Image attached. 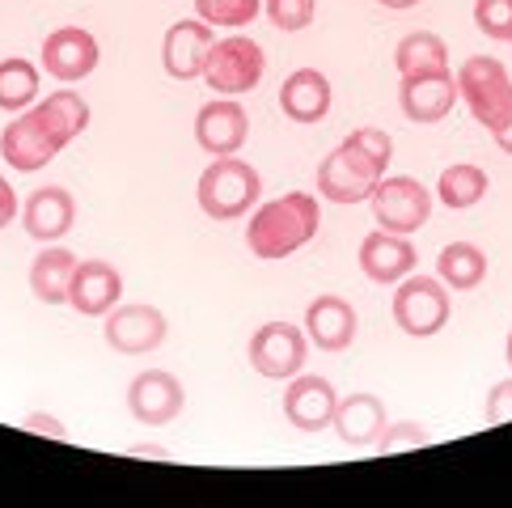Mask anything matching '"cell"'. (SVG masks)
Listing matches in <instances>:
<instances>
[{
	"label": "cell",
	"mask_w": 512,
	"mask_h": 508,
	"mask_svg": "<svg viewBox=\"0 0 512 508\" xmlns=\"http://www.w3.org/2000/svg\"><path fill=\"white\" fill-rule=\"evenodd\" d=\"M89 119H94L89 115V102L77 89H56L51 98L34 102L30 111L5 123V132H0V157L17 174H39L85 132Z\"/></svg>",
	"instance_id": "obj_1"
},
{
	"label": "cell",
	"mask_w": 512,
	"mask_h": 508,
	"mask_svg": "<svg viewBox=\"0 0 512 508\" xmlns=\"http://www.w3.org/2000/svg\"><path fill=\"white\" fill-rule=\"evenodd\" d=\"M394 140L386 127H356L335 153L322 157L318 166V195L326 204H364L373 187L390 174Z\"/></svg>",
	"instance_id": "obj_2"
},
{
	"label": "cell",
	"mask_w": 512,
	"mask_h": 508,
	"mask_svg": "<svg viewBox=\"0 0 512 508\" xmlns=\"http://www.w3.org/2000/svg\"><path fill=\"white\" fill-rule=\"evenodd\" d=\"M322 229V204L309 191H288L259 204L246 221V250L263 263H276L309 246Z\"/></svg>",
	"instance_id": "obj_3"
},
{
	"label": "cell",
	"mask_w": 512,
	"mask_h": 508,
	"mask_svg": "<svg viewBox=\"0 0 512 508\" xmlns=\"http://www.w3.org/2000/svg\"><path fill=\"white\" fill-rule=\"evenodd\" d=\"M259 195H263V178L259 170L242 157H212V166L199 174V187L195 199L204 216L212 221H237V216H250L259 208Z\"/></svg>",
	"instance_id": "obj_4"
},
{
	"label": "cell",
	"mask_w": 512,
	"mask_h": 508,
	"mask_svg": "<svg viewBox=\"0 0 512 508\" xmlns=\"http://www.w3.org/2000/svg\"><path fill=\"white\" fill-rule=\"evenodd\" d=\"M453 77H457V98L470 106V115L479 119L491 136L512 123V72L504 68V60L470 56V60H462V72H453Z\"/></svg>",
	"instance_id": "obj_5"
},
{
	"label": "cell",
	"mask_w": 512,
	"mask_h": 508,
	"mask_svg": "<svg viewBox=\"0 0 512 508\" xmlns=\"http://www.w3.org/2000/svg\"><path fill=\"white\" fill-rule=\"evenodd\" d=\"M390 314L394 326L411 339H432L445 331V322L453 314V301H449V288L436 280V276H411L394 284V301H390Z\"/></svg>",
	"instance_id": "obj_6"
},
{
	"label": "cell",
	"mask_w": 512,
	"mask_h": 508,
	"mask_svg": "<svg viewBox=\"0 0 512 508\" xmlns=\"http://www.w3.org/2000/svg\"><path fill=\"white\" fill-rule=\"evenodd\" d=\"M369 208H373L377 229H390V233L411 238V233H419L432 221V191L411 174H386L373 187Z\"/></svg>",
	"instance_id": "obj_7"
},
{
	"label": "cell",
	"mask_w": 512,
	"mask_h": 508,
	"mask_svg": "<svg viewBox=\"0 0 512 508\" xmlns=\"http://www.w3.org/2000/svg\"><path fill=\"white\" fill-rule=\"evenodd\" d=\"M263 72H267L263 47L246 39V34H233V39H216L208 68H204V81L216 98H242L263 81Z\"/></svg>",
	"instance_id": "obj_8"
},
{
	"label": "cell",
	"mask_w": 512,
	"mask_h": 508,
	"mask_svg": "<svg viewBox=\"0 0 512 508\" xmlns=\"http://www.w3.org/2000/svg\"><path fill=\"white\" fill-rule=\"evenodd\" d=\"M250 369L267 377V381H288L305 369L309 360V335L297 322H263L259 331L250 335Z\"/></svg>",
	"instance_id": "obj_9"
},
{
	"label": "cell",
	"mask_w": 512,
	"mask_h": 508,
	"mask_svg": "<svg viewBox=\"0 0 512 508\" xmlns=\"http://www.w3.org/2000/svg\"><path fill=\"white\" fill-rule=\"evenodd\" d=\"M182 407H187V390H182V381L166 369H144L132 377V386H127V411H132L136 424H149V428L174 424Z\"/></svg>",
	"instance_id": "obj_10"
},
{
	"label": "cell",
	"mask_w": 512,
	"mask_h": 508,
	"mask_svg": "<svg viewBox=\"0 0 512 508\" xmlns=\"http://www.w3.org/2000/svg\"><path fill=\"white\" fill-rule=\"evenodd\" d=\"M98 60H102V47H98V39L85 26H60V30H51L47 39H43V56H39L43 72H47V77H56L60 85L85 81L89 72L98 68Z\"/></svg>",
	"instance_id": "obj_11"
},
{
	"label": "cell",
	"mask_w": 512,
	"mask_h": 508,
	"mask_svg": "<svg viewBox=\"0 0 512 508\" xmlns=\"http://www.w3.org/2000/svg\"><path fill=\"white\" fill-rule=\"evenodd\" d=\"M170 335V322L157 305H115L106 314V343L119 352V356H149L157 352Z\"/></svg>",
	"instance_id": "obj_12"
},
{
	"label": "cell",
	"mask_w": 512,
	"mask_h": 508,
	"mask_svg": "<svg viewBox=\"0 0 512 508\" xmlns=\"http://www.w3.org/2000/svg\"><path fill=\"white\" fill-rule=\"evenodd\" d=\"M212 47H216V30L208 22H199V17H182L161 39V68L174 81H195L204 77Z\"/></svg>",
	"instance_id": "obj_13"
},
{
	"label": "cell",
	"mask_w": 512,
	"mask_h": 508,
	"mask_svg": "<svg viewBox=\"0 0 512 508\" xmlns=\"http://www.w3.org/2000/svg\"><path fill=\"white\" fill-rule=\"evenodd\" d=\"M250 136V115L237 98H212L195 115V144L212 157H233Z\"/></svg>",
	"instance_id": "obj_14"
},
{
	"label": "cell",
	"mask_w": 512,
	"mask_h": 508,
	"mask_svg": "<svg viewBox=\"0 0 512 508\" xmlns=\"http://www.w3.org/2000/svg\"><path fill=\"white\" fill-rule=\"evenodd\" d=\"M335 411H339V390L331 386L326 377L314 373H297L288 377V390H284V420L301 432H322L335 424Z\"/></svg>",
	"instance_id": "obj_15"
},
{
	"label": "cell",
	"mask_w": 512,
	"mask_h": 508,
	"mask_svg": "<svg viewBox=\"0 0 512 508\" xmlns=\"http://www.w3.org/2000/svg\"><path fill=\"white\" fill-rule=\"evenodd\" d=\"M123 301V276L115 263L106 259H81L77 276H72L68 288V305L85 318H106Z\"/></svg>",
	"instance_id": "obj_16"
},
{
	"label": "cell",
	"mask_w": 512,
	"mask_h": 508,
	"mask_svg": "<svg viewBox=\"0 0 512 508\" xmlns=\"http://www.w3.org/2000/svg\"><path fill=\"white\" fill-rule=\"evenodd\" d=\"M72 225H77V199L68 187H39L26 195L22 204V229L34 242H64Z\"/></svg>",
	"instance_id": "obj_17"
},
{
	"label": "cell",
	"mask_w": 512,
	"mask_h": 508,
	"mask_svg": "<svg viewBox=\"0 0 512 508\" xmlns=\"http://www.w3.org/2000/svg\"><path fill=\"white\" fill-rule=\"evenodd\" d=\"M398 106L411 123H441L457 106V77L453 72H428V77H402Z\"/></svg>",
	"instance_id": "obj_18"
},
{
	"label": "cell",
	"mask_w": 512,
	"mask_h": 508,
	"mask_svg": "<svg viewBox=\"0 0 512 508\" xmlns=\"http://www.w3.org/2000/svg\"><path fill=\"white\" fill-rule=\"evenodd\" d=\"M356 310L347 297H335V293H322L309 301L305 310V335L314 348L322 352H347L356 343Z\"/></svg>",
	"instance_id": "obj_19"
},
{
	"label": "cell",
	"mask_w": 512,
	"mask_h": 508,
	"mask_svg": "<svg viewBox=\"0 0 512 508\" xmlns=\"http://www.w3.org/2000/svg\"><path fill=\"white\" fill-rule=\"evenodd\" d=\"M360 271L369 276L373 284H398V280H407L415 263H419V254L415 246L402 238V233H390V229H373L369 238L360 242Z\"/></svg>",
	"instance_id": "obj_20"
},
{
	"label": "cell",
	"mask_w": 512,
	"mask_h": 508,
	"mask_svg": "<svg viewBox=\"0 0 512 508\" xmlns=\"http://www.w3.org/2000/svg\"><path fill=\"white\" fill-rule=\"evenodd\" d=\"M331 102H335V89L326 81V72L318 68H297L288 72L284 85H280V111L292 123H318L331 115Z\"/></svg>",
	"instance_id": "obj_21"
},
{
	"label": "cell",
	"mask_w": 512,
	"mask_h": 508,
	"mask_svg": "<svg viewBox=\"0 0 512 508\" xmlns=\"http://www.w3.org/2000/svg\"><path fill=\"white\" fill-rule=\"evenodd\" d=\"M390 424V415H386V403H381L377 394H347L339 398V411H335V432H339V441L343 445H352V449H373L381 441V432H386Z\"/></svg>",
	"instance_id": "obj_22"
},
{
	"label": "cell",
	"mask_w": 512,
	"mask_h": 508,
	"mask_svg": "<svg viewBox=\"0 0 512 508\" xmlns=\"http://www.w3.org/2000/svg\"><path fill=\"white\" fill-rule=\"evenodd\" d=\"M77 254L60 242H47L30 263V293L39 297L43 305H68V288L72 276H77Z\"/></svg>",
	"instance_id": "obj_23"
},
{
	"label": "cell",
	"mask_w": 512,
	"mask_h": 508,
	"mask_svg": "<svg viewBox=\"0 0 512 508\" xmlns=\"http://www.w3.org/2000/svg\"><path fill=\"white\" fill-rule=\"evenodd\" d=\"M394 68H398V81L402 77H428V72H453L449 47H445L441 34H432V30H411L407 39L394 47Z\"/></svg>",
	"instance_id": "obj_24"
},
{
	"label": "cell",
	"mask_w": 512,
	"mask_h": 508,
	"mask_svg": "<svg viewBox=\"0 0 512 508\" xmlns=\"http://www.w3.org/2000/svg\"><path fill=\"white\" fill-rule=\"evenodd\" d=\"M436 280L453 293H474L487 280V254L474 242H449L436 254Z\"/></svg>",
	"instance_id": "obj_25"
},
{
	"label": "cell",
	"mask_w": 512,
	"mask_h": 508,
	"mask_svg": "<svg viewBox=\"0 0 512 508\" xmlns=\"http://www.w3.org/2000/svg\"><path fill=\"white\" fill-rule=\"evenodd\" d=\"M491 187V178L483 166H474V161H457V166H445L441 178H436V199H441L445 208L453 212H466L474 204H483V195Z\"/></svg>",
	"instance_id": "obj_26"
},
{
	"label": "cell",
	"mask_w": 512,
	"mask_h": 508,
	"mask_svg": "<svg viewBox=\"0 0 512 508\" xmlns=\"http://www.w3.org/2000/svg\"><path fill=\"white\" fill-rule=\"evenodd\" d=\"M39 102V64H30L22 56L0 60V111L22 115Z\"/></svg>",
	"instance_id": "obj_27"
},
{
	"label": "cell",
	"mask_w": 512,
	"mask_h": 508,
	"mask_svg": "<svg viewBox=\"0 0 512 508\" xmlns=\"http://www.w3.org/2000/svg\"><path fill=\"white\" fill-rule=\"evenodd\" d=\"M263 0H195V17L212 30H242L259 17Z\"/></svg>",
	"instance_id": "obj_28"
},
{
	"label": "cell",
	"mask_w": 512,
	"mask_h": 508,
	"mask_svg": "<svg viewBox=\"0 0 512 508\" xmlns=\"http://www.w3.org/2000/svg\"><path fill=\"white\" fill-rule=\"evenodd\" d=\"M267 22L284 34H301L318 13V0H263Z\"/></svg>",
	"instance_id": "obj_29"
},
{
	"label": "cell",
	"mask_w": 512,
	"mask_h": 508,
	"mask_svg": "<svg viewBox=\"0 0 512 508\" xmlns=\"http://www.w3.org/2000/svg\"><path fill=\"white\" fill-rule=\"evenodd\" d=\"M432 445V432L419 424V420H398V424H386V432H381V441L373 445L381 458H394V453L402 449H424Z\"/></svg>",
	"instance_id": "obj_30"
},
{
	"label": "cell",
	"mask_w": 512,
	"mask_h": 508,
	"mask_svg": "<svg viewBox=\"0 0 512 508\" xmlns=\"http://www.w3.org/2000/svg\"><path fill=\"white\" fill-rule=\"evenodd\" d=\"M474 26L491 43H512V0H474Z\"/></svg>",
	"instance_id": "obj_31"
},
{
	"label": "cell",
	"mask_w": 512,
	"mask_h": 508,
	"mask_svg": "<svg viewBox=\"0 0 512 508\" xmlns=\"http://www.w3.org/2000/svg\"><path fill=\"white\" fill-rule=\"evenodd\" d=\"M483 420L496 428V424H508L512 420V377L496 381V386L487 390V407H483Z\"/></svg>",
	"instance_id": "obj_32"
},
{
	"label": "cell",
	"mask_w": 512,
	"mask_h": 508,
	"mask_svg": "<svg viewBox=\"0 0 512 508\" xmlns=\"http://www.w3.org/2000/svg\"><path fill=\"white\" fill-rule=\"evenodd\" d=\"M22 432H39V437H51V441H68L64 420H56V415H47V411H26Z\"/></svg>",
	"instance_id": "obj_33"
},
{
	"label": "cell",
	"mask_w": 512,
	"mask_h": 508,
	"mask_svg": "<svg viewBox=\"0 0 512 508\" xmlns=\"http://www.w3.org/2000/svg\"><path fill=\"white\" fill-rule=\"evenodd\" d=\"M17 212H22V204H17V191L9 187V178L0 174V229H9L17 221Z\"/></svg>",
	"instance_id": "obj_34"
},
{
	"label": "cell",
	"mask_w": 512,
	"mask_h": 508,
	"mask_svg": "<svg viewBox=\"0 0 512 508\" xmlns=\"http://www.w3.org/2000/svg\"><path fill=\"white\" fill-rule=\"evenodd\" d=\"M132 458H170V453L166 449H161V445H132Z\"/></svg>",
	"instance_id": "obj_35"
},
{
	"label": "cell",
	"mask_w": 512,
	"mask_h": 508,
	"mask_svg": "<svg viewBox=\"0 0 512 508\" xmlns=\"http://www.w3.org/2000/svg\"><path fill=\"white\" fill-rule=\"evenodd\" d=\"M381 9H394V13H402V9H415V5H424V0H377Z\"/></svg>",
	"instance_id": "obj_36"
},
{
	"label": "cell",
	"mask_w": 512,
	"mask_h": 508,
	"mask_svg": "<svg viewBox=\"0 0 512 508\" xmlns=\"http://www.w3.org/2000/svg\"><path fill=\"white\" fill-rule=\"evenodd\" d=\"M496 144H500V149L512 157V123H508V127H500V132H496Z\"/></svg>",
	"instance_id": "obj_37"
},
{
	"label": "cell",
	"mask_w": 512,
	"mask_h": 508,
	"mask_svg": "<svg viewBox=\"0 0 512 508\" xmlns=\"http://www.w3.org/2000/svg\"><path fill=\"white\" fill-rule=\"evenodd\" d=\"M504 360H508V369H512V331H508V339H504Z\"/></svg>",
	"instance_id": "obj_38"
}]
</instances>
